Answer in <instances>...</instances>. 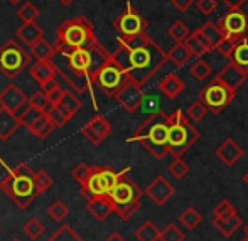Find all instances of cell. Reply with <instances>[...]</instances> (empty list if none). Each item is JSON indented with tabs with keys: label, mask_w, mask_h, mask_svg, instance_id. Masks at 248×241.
Here are the masks:
<instances>
[{
	"label": "cell",
	"mask_w": 248,
	"mask_h": 241,
	"mask_svg": "<svg viewBox=\"0 0 248 241\" xmlns=\"http://www.w3.org/2000/svg\"><path fill=\"white\" fill-rule=\"evenodd\" d=\"M115 100L118 101L122 108H124L127 113H134L140 108L142 98H144V91H142V86L139 83H135L134 79L128 78L124 83L120 90L113 95Z\"/></svg>",
	"instance_id": "obj_13"
},
{
	"label": "cell",
	"mask_w": 248,
	"mask_h": 241,
	"mask_svg": "<svg viewBox=\"0 0 248 241\" xmlns=\"http://www.w3.org/2000/svg\"><path fill=\"white\" fill-rule=\"evenodd\" d=\"M17 39L22 41L27 47H31L34 43L44 37V29L37 22H24L22 26L17 29Z\"/></svg>",
	"instance_id": "obj_26"
},
{
	"label": "cell",
	"mask_w": 248,
	"mask_h": 241,
	"mask_svg": "<svg viewBox=\"0 0 248 241\" xmlns=\"http://www.w3.org/2000/svg\"><path fill=\"white\" fill-rule=\"evenodd\" d=\"M29 132L36 138H39V140H46L52 132H54V125L51 123L49 118H47L46 115H43V117H41L39 120H37L36 123L29 128Z\"/></svg>",
	"instance_id": "obj_30"
},
{
	"label": "cell",
	"mask_w": 248,
	"mask_h": 241,
	"mask_svg": "<svg viewBox=\"0 0 248 241\" xmlns=\"http://www.w3.org/2000/svg\"><path fill=\"white\" fill-rule=\"evenodd\" d=\"M216 24L219 26L225 36L242 37L248 30V14L243 12L242 7L240 9H230Z\"/></svg>",
	"instance_id": "obj_12"
},
{
	"label": "cell",
	"mask_w": 248,
	"mask_h": 241,
	"mask_svg": "<svg viewBox=\"0 0 248 241\" xmlns=\"http://www.w3.org/2000/svg\"><path fill=\"white\" fill-rule=\"evenodd\" d=\"M100 44L95 34V27L85 15H76L69 20H64L56 29V51L69 52L79 47H92Z\"/></svg>",
	"instance_id": "obj_3"
},
{
	"label": "cell",
	"mask_w": 248,
	"mask_h": 241,
	"mask_svg": "<svg viewBox=\"0 0 248 241\" xmlns=\"http://www.w3.org/2000/svg\"><path fill=\"white\" fill-rule=\"evenodd\" d=\"M184 233L177 228L174 223H169L162 231L159 233V240L160 241H184Z\"/></svg>",
	"instance_id": "obj_45"
},
{
	"label": "cell",
	"mask_w": 248,
	"mask_h": 241,
	"mask_svg": "<svg viewBox=\"0 0 248 241\" xmlns=\"http://www.w3.org/2000/svg\"><path fill=\"white\" fill-rule=\"evenodd\" d=\"M245 155V150L240 144H236L233 138H226L221 145L216 149V157L225 167H233L242 157Z\"/></svg>",
	"instance_id": "obj_18"
},
{
	"label": "cell",
	"mask_w": 248,
	"mask_h": 241,
	"mask_svg": "<svg viewBox=\"0 0 248 241\" xmlns=\"http://www.w3.org/2000/svg\"><path fill=\"white\" fill-rule=\"evenodd\" d=\"M52 103L58 105V106L61 108L66 115H68L69 120H71V118L75 117V115L78 113L83 106L81 101H79V98L76 96L71 90H61V93H59L58 98H56Z\"/></svg>",
	"instance_id": "obj_22"
},
{
	"label": "cell",
	"mask_w": 248,
	"mask_h": 241,
	"mask_svg": "<svg viewBox=\"0 0 248 241\" xmlns=\"http://www.w3.org/2000/svg\"><path fill=\"white\" fill-rule=\"evenodd\" d=\"M157 88H159V91L162 93L167 100L172 101V100H177V98H179V95L184 91V88H186V85H184V81L176 75V73H170V75L164 76V78L160 79Z\"/></svg>",
	"instance_id": "obj_20"
},
{
	"label": "cell",
	"mask_w": 248,
	"mask_h": 241,
	"mask_svg": "<svg viewBox=\"0 0 248 241\" xmlns=\"http://www.w3.org/2000/svg\"><path fill=\"white\" fill-rule=\"evenodd\" d=\"M20 128L19 117L12 113V111L0 108V140L7 142L17 130Z\"/></svg>",
	"instance_id": "obj_24"
},
{
	"label": "cell",
	"mask_w": 248,
	"mask_h": 241,
	"mask_svg": "<svg viewBox=\"0 0 248 241\" xmlns=\"http://www.w3.org/2000/svg\"><path fill=\"white\" fill-rule=\"evenodd\" d=\"M59 3H61V5H66V7H69L71 5L73 2H75V0H58Z\"/></svg>",
	"instance_id": "obj_55"
},
{
	"label": "cell",
	"mask_w": 248,
	"mask_h": 241,
	"mask_svg": "<svg viewBox=\"0 0 248 241\" xmlns=\"http://www.w3.org/2000/svg\"><path fill=\"white\" fill-rule=\"evenodd\" d=\"M86 209L93 216V219L98 223H103L113 214V206L108 196H96V197L88 199L86 202Z\"/></svg>",
	"instance_id": "obj_19"
},
{
	"label": "cell",
	"mask_w": 248,
	"mask_h": 241,
	"mask_svg": "<svg viewBox=\"0 0 248 241\" xmlns=\"http://www.w3.org/2000/svg\"><path fill=\"white\" fill-rule=\"evenodd\" d=\"M29 106H31L29 98L14 83H10L9 86H5L0 91V108H5V110L12 111L16 117H20Z\"/></svg>",
	"instance_id": "obj_14"
},
{
	"label": "cell",
	"mask_w": 248,
	"mask_h": 241,
	"mask_svg": "<svg viewBox=\"0 0 248 241\" xmlns=\"http://www.w3.org/2000/svg\"><path fill=\"white\" fill-rule=\"evenodd\" d=\"M31 64V54L16 39H9L0 47V73L16 79Z\"/></svg>",
	"instance_id": "obj_8"
},
{
	"label": "cell",
	"mask_w": 248,
	"mask_h": 241,
	"mask_svg": "<svg viewBox=\"0 0 248 241\" xmlns=\"http://www.w3.org/2000/svg\"><path fill=\"white\" fill-rule=\"evenodd\" d=\"M243 182H245L247 186H248V172L245 174V176H243Z\"/></svg>",
	"instance_id": "obj_57"
},
{
	"label": "cell",
	"mask_w": 248,
	"mask_h": 241,
	"mask_svg": "<svg viewBox=\"0 0 248 241\" xmlns=\"http://www.w3.org/2000/svg\"><path fill=\"white\" fill-rule=\"evenodd\" d=\"M167 59H170V61H172L177 68H183V66H186L187 62L193 59V54H191L189 49L186 47V44L177 43L176 46L167 52Z\"/></svg>",
	"instance_id": "obj_27"
},
{
	"label": "cell",
	"mask_w": 248,
	"mask_h": 241,
	"mask_svg": "<svg viewBox=\"0 0 248 241\" xmlns=\"http://www.w3.org/2000/svg\"><path fill=\"white\" fill-rule=\"evenodd\" d=\"M111 123L101 115H95L85 127L81 128V135L92 145H101L111 135Z\"/></svg>",
	"instance_id": "obj_15"
},
{
	"label": "cell",
	"mask_w": 248,
	"mask_h": 241,
	"mask_svg": "<svg viewBox=\"0 0 248 241\" xmlns=\"http://www.w3.org/2000/svg\"><path fill=\"white\" fill-rule=\"evenodd\" d=\"M242 37H243V36H242ZM242 37L223 36V37H221V41H219V43L215 46V51H218L219 54L223 56V58L230 59V58H232L233 49H235V46H236V44H238V41L242 39Z\"/></svg>",
	"instance_id": "obj_39"
},
{
	"label": "cell",
	"mask_w": 248,
	"mask_h": 241,
	"mask_svg": "<svg viewBox=\"0 0 248 241\" xmlns=\"http://www.w3.org/2000/svg\"><path fill=\"white\" fill-rule=\"evenodd\" d=\"M0 166L5 167L7 170L5 177L0 181V189L9 196L10 201L17 208L27 209L39 196L36 184H34V170L26 164H20L16 169H10L2 159H0Z\"/></svg>",
	"instance_id": "obj_2"
},
{
	"label": "cell",
	"mask_w": 248,
	"mask_h": 241,
	"mask_svg": "<svg viewBox=\"0 0 248 241\" xmlns=\"http://www.w3.org/2000/svg\"><path fill=\"white\" fill-rule=\"evenodd\" d=\"M230 61H233L235 64L242 66V68H245L248 71V37L247 36H243L242 39L238 41V44L233 49Z\"/></svg>",
	"instance_id": "obj_29"
},
{
	"label": "cell",
	"mask_w": 248,
	"mask_h": 241,
	"mask_svg": "<svg viewBox=\"0 0 248 241\" xmlns=\"http://www.w3.org/2000/svg\"><path fill=\"white\" fill-rule=\"evenodd\" d=\"M167 120L169 115L164 110L149 115V118L135 130L127 142H139L147 149L157 160L167 155Z\"/></svg>",
	"instance_id": "obj_4"
},
{
	"label": "cell",
	"mask_w": 248,
	"mask_h": 241,
	"mask_svg": "<svg viewBox=\"0 0 248 241\" xmlns=\"http://www.w3.org/2000/svg\"><path fill=\"white\" fill-rule=\"evenodd\" d=\"M189 73L194 79L204 81V79H208L209 75H211V66H209L202 58H196V61L189 66Z\"/></svg>",
	"instance_id": "obj_33"
},
{
	"label": "cell",
	"mask_w": 248,
	"mask_h": 241,
	"mask_svg": "<svg viewBox=\"0 0 248 241\" xmlns=\"http://www.w3.org/2000/svg\"><path fill=\"white\" fill-rule=\"evenodd\" d=\"M0 231H2V228H0Z\"/></svg>",
	"instance_id": "obj_61"
},
{
	"label": "cell",
	"mask_w": 248,
	"mask_h": 241,
	"mask_svg": "<svg viewBox=\"0 0 248 241\" xmlns=\"http://www.w3.org/2000/svg\"><path fill=\"white\" fill-rule=\"evenodd\" d=\"M144 193L152 199V202L155 206H164L174 194H176V187L170 182H167L162 176H155L152 182L145 187Z\"/></svg>",
	"instance_id": "obj_16"
},
{
	"label": "cell",
	"mask_w": 248,
	"mask_h": 241,
	"mask_svg": "<svg viewBox=\"0 0 248 241\" xmlns=\"http://www.w3.org/2000/svg\"><path fill=\"white\" fill-rule=\"evenodd\" d=\"M216 78L221 79V81L225 83L226 86H230L232 90L238 91L240 86H243V83L248 79V71L245 68H242V66L235 64L233 61H228V64L219 69Z\"/></svg>",
	"instance_id": "obj_17"
},
{
	"label": "cell",
	"mask_w": 248,
	"mask_h": 241,
	"mask_svg": "<svg viewBox=\"0 0 248 241\" xmlns=\"http://www.w3.org/2000/svg\"><path fill=\"white\" fill-rule=\"evenodd\" d=\"M43 111H39V110H36V108H32V106H29L26 111H24L22 115L19 117V120H20V127H26L27 130H29L31 127H32L34 123H36L37 120H39L41 117H43Z\"/></svg>",
	"instance_id": "obj_46"
},
{
	"label": "cell",
	"mask_w": 248,
	"mask_h": 241,
	"mask_svg": "<svg viewBox=\"0 0 248 241\" xmlns=\"http://www.w3.org/2000/svg\"><path fill=\"white\" fill-rule=\"evenodd\" d=\"M184 44H186V47L189 49V52L193 54V58H202V56L208 52V47L201 43V39H199L194 32L189 34V37L184 41Z\"/></svg>",
	"instance_id": "obj_41"
},
{
	"label": "cell",
	"mask_w": 248,
	"mask_h": 241,
	"mask_svg": "<svg viewBox=\"0 0 248 241\" xmlns=\"http://www.w3.org/2000/svg\"><path fill=\"white\" fill-rule=\"evenodd\" d=\"M235 95H236L235 90L226 86L221 79L213 78L211 81L201 90L198 100L204 105L208 111H211L213 115H218L232 103Z\"/></svg>",
	"instance_id": "obj_9"
},
{
	"label": "cell",
	"mask_w": 248,
	"mask_h": 241,
	"mask_svg": "<svg viewBox=\"0 0 248 241\" xmlns=\"http://www.w3.org/2000/svg\"><path fill=\"white\" fill-rule=\"evenodd\" d=\"M223 2H225L230 9H240V7L247 2V0H223Z\"/></svg>",
	"instance_id": "obj_53"
},
{
	"label": "cell",
	"mask_w": 248,
	"mask_h": 241,
	"mask_svg": "<svg viewBox=\"0 0 248 241\" xmlns=\"http://www.w3.org/2000/svg\"><path fill=\"white\" fill-rule=\"evenodd\" d=\"M243 233H245V238H248V223L245 225V228H243Z\"/></svg>",
	"instance_id": "obj_56"
},
{
	"label": "cell",
	"mask_w": 248,
	"mask_h": 241,
	"mask_svg": "<svg viewBox=\"0 0 248 241\" xmlns=\"http://www.w3.org/2000/svg\"><path fill=\"white\" fill-rule=\"evenodd\" d=\"M242 241H248V238H243V240H242Z\"/></svg>",
	"instance_id": "obj_60"
},
{
	"label": "cell",
	"mask_w": 248,
	"mask_h": 241,
	"mask_svg": "<svg viewBox=\"0 0 248 241\" xmlns=\"http://www.w3.org/2000/svg\"><path fill=\"white\" fill-rule=\"evenodd\" d=\"M105 241H127V240H125L124 236L120 235V233H111V235L108 236V238L105 240Z\"/></svg>",
	"instance_id": "obj_54"
},
{
	"label": "cell",
	"mask_w": 248,
	"mask_h": 241,
	"mask_svg": "<svg viewBox=\"0 0 248 241\" xmlns=\"http://www.w3.org/2000/svg\"><path fill=\"white\" fill-rule=\"evenodd\" d=\"M46 241H85L69 225H62Z\"/></svg>",
	"instance_id": "obj_32"
},
{
	"label": "cell",
	"mask_w": 248,
	"mask_h": 241,
	"mask_svg": "<svg viewBox=\"0 0 248 241\" xmlns=\"http://www.w3.org/2000/svg\"><path fill=\"white\" fill-rule=\"evenodd\" d=\"M128 79V75L115 62V59L111 58V54L105 59V62L100 66V69L96 71L93 85H96L105 95L113 98L115 93L124 86V83Z\"/></svg>",
	"instance_id": "obj_10"
},
{
	"label": "cell",
	"mask_w": 248,
	"mask_h": 241,
	"mask_svg": "<svg viewBox=\"0 0 248 241\" xmlns=\"http://www.w3.org/2000/svg\"><path fill=\"white\" fill-rule=\"evenodd\" d=\"M235 212H238L235 209V206H233L228 199H221V201L215 206V209H213V218H223V216L235 214Z\"/></svg>",
	"instance_id": "obj_49"
},
{
	"label": "cell",
	"mask_w": 248,
	"mask_h": 241,
	"mask_svg": "<svg viewBox=\"0 0 248 241\" xmlns=\"http://www.w3.org/2000/svg\"><path fill=\"white\" fill-rule=\"evenodd\" d=\"M169 174L172 177H176V179H183V177L187 176V172H189V164L184 162L181 157H174V160L169 164Z\"/></svg>",
	"instance_id": "obj_44"
},
{
	"label": "cell",
	"mask_w": 248,
	"mask_h": 241,
	"mask_svg": "<svg viewBox=\"0 0 248 241\" xmlns=\"http://www.w3.org/2000/svg\"><path fill=\"white\" fill-rule=\"evenodd\" d=\"M202 221V216H201V212L196 211L194 208H187L186 211H183L181 212V216H179V223L184 226L186 229H194V228H198V225Z\"/></svg>",
	"instance_id": "obj_35"
},
{
	"label": "cell",
	"mask_w": 248,
	"mask_h": 241,
	"mask_svg": "<svg viewBox=\"0 0 248 241\" xmlns=\"http://www.w3.org/2000/svg\"><path fill=\"white\" fill-rule=\"evenodd\" d=\"M201 138V132L193 127L183 110H176L167 120V153L181 157Z\"/></svg>",
	"instance_id": "obj_5"
},
{
	"label": "cell",
	"mask_w": 248,
	"mask_h": 241,
	"mask_svg": "<svg viewBox=\"0 0 248 241\" xmlns=\"http://www.w3.org/2000/svg\"><path fill=\"white\" fill-rule=\"evenodd\" d=\"M124 172H130V167L120 170V172H115L111 167L92 166L88 176L79 182L81 194L85 196L86 199L96 197V196H108L110 191L113 189V186L117 184L118 177Z\"/></svg>",
	"instance_id": "obj_7"
},
{
	"label": "cell",
	"mask_w": 248,
	"mask_h": 241,
	"mask_svg": "<svg viewBox=\"0 0 248 241\" xmlns=\"http://www.w3.org/2000/svg\"><path fill=\"white\" fill-rule=\"evenodd\" d=\"M172 5L176 7L179 12H186V10L191 9V5L194 3V0H170Z\"/></svg>",
	"instance_id": "obj_52"
},
{
	"label": "cell",
	"mask_w": 248,
	"mask_h": 241,
	"mask_svg": "<svg viewBox=\"0 0 248 241\" xmlns=\"http://www.w3.org/2000/svg\"><path fill=\"white\" fill-rule=\"evenodd\" d=\"M31 49V54L36 58V61H44V59H52V56L56 54V47L51 43H47L46 39H39L37 43H34Z\"/></svg>",
	"instance_id": "obj_28"
},
{
	"label": "cell",
	"mask_w": 248,
	"mask_h": 241,
	"mask_svg": "<svg viewBox=\"0 0 248 241\" xmlns=\"http://www.w3.org/2000/svg\"><path fill=\"white\" fill-rule=\"evenodd\" d=\"M22 231L31 241H36V240H39L41 236H43L44 231H46V226H44L37 218H31L29 221L24 225Z\"/></svg>",
	"instance_id": "obj_34"
},
{
	"label": "cell",
	"mask_w": 248,
	"mask_h": 241,
	"mask_svg": "<svg viewBox=\"0 0 248 241\" xmlns=\"http://www.w3.org/2000/svg\"><path fill=\"white\" fill-rule=\"evenodd\" d=\"M206 113H208V110H206V106L199 100L191 103L186 110V117L189 118L191 121H201L202 118L206 117Z\"/></svg>",
	"instance_id": "obj_47"
},
{
	"label": "cell",
	"mask_w": 248,
	"mask_h": 241,
	"mask_svg": "<svg viewBox=\"0 0 248 241\" xmlns=\"http://www.w3.org/2000/svg\"><path fill=\"white\" fill-rule=\"evenodd\" d=\"M242 225H243V221L238 216V212L230 214V216H223V218H213V226H215L223 236H226V238L235 235V233L242 228Z\"/></svg>",
	"instance_id": "obj_25"
},
{
	"label": "cell",
	"mask_w": 248,
	"mask_h": 241,
	"mask_svg": "<svg viewBox=\"0 0 248 241\" xmlns=\"http://www.w3.org/2000/svg\"><path fill=\"white\" fill-rule=\"evenodd\" d=\"M140 110L145 115H152L160 110V98L155 95H144L140 103Z\"/></svg>",
	"instance_id": "obj_48"
},
{
	"label": "cell",
	"mask_w": 248,
	"mask_h": 241,
	"mask_svg": "<svg viewBox=\"0 0 248 241\" xmlns=\"http://www.w3.org/2000/svg\"><path fill=\"white\" fill-rule=\"evenodd\" d=\"M196 7L202 15L209 17L211 14H215L216 9H218V0H198Z\"/></svg>",
	"instance_id": "obj_51"
},
{
	"label": "cell",
	"mask_w": 248,
	"mask_h": 241,
	"mask_svg": "<svg viewBox=\"0 0 248 241\" xmlns=\"http://www.w3.org/2000/svg\"><path fill=\"white\" fill-rule=\"evenodd\" d=\"M47 214H49V218L52 221L62 223L69 216V208L61 201V199H56V201L49 206V209H47Z\"/></svg>",
	"instance_id": "obj_38"
},
{
	"label": "cell",
	"mask_w": 248,
	"mask_h": 241,
	"mask_svg": "<svg viewBox=\"0 0 248 241\" xmlns=\"http://www.w3.org/2000/svg\"><path fill=\"white\" fill-rule=\"evenodd\" d=\"M41 90H43L44 93H46L47 96L51 98L52 101L56 100V98H58V95L59 93H61V85H59V81L56 78H52V79H49V81L47 83H44L43 86H41Z\"/></svg>",
	"instance_id": "obj_50"
},
{
	"label": "cell",
	"mask_w": 248,
	"mask_h": 241,
	"mask_svg": "<svg viewBox=\"0 0 248 241\" xmlns=\"http://www.w3.org/2000/svg\"><path fill=\"white\" fill-rule=\"evenodd\" d=\"M29 73L32 76V79L39 86H43L44 83H47L49 79L56 78V68L52 64L51 59H44V61H36L29 68Z\"/></svg>",
	"instance_id": "obj_23"
},
{
	"label": "cell",
	"mask_w": 248,
	"mask_h": 241,
	"mask_svg": "<svg viewBox=\"0 0 248 241\" xmlns=\"http://www.w3.org/2000/svg\"><path fill=\"white\" fill-rule=\"evenodd\" d=\"M193 32L196 34L199 39H201V43L208 47V51H213L216 44L221 41V37L225 36L223 30L219 29V26L215 22H206L204 26L199 27L196 30H193Z\"/></svg>",
	"instance_id": "obj_21"
},
{
	"label": "cell",
	"mask_w": 248,
	"mask_h": 241,
	"mask_svg": "<svg viewBox=\"0 0 248 241\" xmlns=\"http://www.w3.org/2000/svg\"><path fill=\"white\" fill-rule=\"evenodd\" d=\"M10 241H20V240H17V238H14V240H10Z\"/></svg>",
	"instance_id": "obj_59"
},
{
	"label": "cell",
	"mask_w": 248,
	"mask_h": 241,
	"mask_svg": "<svg viewBox=\"0 0 248 241\" xmlns=\"http://www.w3.org/2000/svg\"><path fill=\"white\" fill-rule=\"evenodd\" d=\"M127 174L128 172H124L118 177L117 184L108 194L111 206H113V212L122 221H128L140 209V199L144 194V191Z\"/></svg>",
	"instance_id": "obj_6"
},
{
	"label": "cell",
	"mask_w": 248,
	"mask_h": 241,
	"mask_svg": "<svg viewBox=\"0 0 248 241\" xmlns=\"http://www.w3.org/2000/svg\"><path fill=\"white\" fill-rule=\"evenodd\" d=\"M167 34H169L170 39L176 41V44H177V43H184V41L189 37L191 30L183 20H176V22L167 29Z\"/></svg>",
	"instance_id": "obj_37"
},
{
	"label": "cell",
	"mask_w": 248,
	"mask_h": 241,
	"mask_svg": "<svg viewBox=\"0 0 248 241\" xmlns=\"http://www.w3.org/2000/svg\"><path fill=\"white\" fill-rule=\"evenodd\" d=\"M46 115L47 118H49V121L52 125H54V128H61V127H64L66 123L69 121V118H68V115L64 113V111L61 110V108L58 106L56 103H52L49 108L46 110Z\"/></svg>",
	"instance_id": "obj_36"
},
{
	"label": "cell",
	"mask_w": 248,
	"mask_h": 241,
	"mask_svg": "<svg viewBox=\"0 0 248 241\" xmlns=\"http://www.w3.org/2000/svg\"><path fill=\"white\" fill-rule=\"evenodd\" d=\"M113 27L120 32V36H135L147 29V20L134 9L130 2H127V9L113 20Z\"/></svg>",
	"instance_id": "obj_11"
},
{
	"label": "cell",
	"mask_w": 248,
	"mask_h": 241,
	"mask_svg": "<svg viewBox=\"0 0 248 241\" xmlns=\"http://www.w3.org/2000/svg\"><path fill=\"white\" fill-rule=\"evenodd\" d=\"M29 105L32 108H36V110H39V111H43V113H46V110L52 105V100L46 95V93L43 91V90H39V91H36L32 96L29 98Z\"/></svg>",
	"instance_id": "obj_43"
},
{
	"label": "cell",
	"mask_w": 248,
	"mask_h": 241,
	"mask_svg": "<svg viewBox=\"0 0 248 241\" xmlns=\"http://www.w3.org/2000/svg\"><path fill=\"white\" fill-rule=\"evenodd\" d=\"M118 47L111 52L118 66L140 86L147 85L154 75L166 64L167 52L147 32L118 36Z\"/></svg>",
	"instance_id": "obj_1"
},
{
	"label": "cell",
	"mask_w": 248,
	"mask_h": 241,
	"mask_svg": "<svg viewBox=\"0 0 248 241\" xmlns=\"http://www.w3.org/2000/svg\"><path fill=\"white\" fill-rule=\"evenodd\" d=\"M34 184H36L37 193L44 194L51 189L54 181H52V177L46 172V170H37V172H34Z\"/></svg>",
	"instance_id": "obj_42"
},
{
	"label": "cell",
	"mask_w": 248,
	"mask_h": 241,
	"mask_svg": "<svg viewBox=\"0 0 248 241\" xmlns=\"http://www.w3.org/2000/svg\"><path fill=\"white\" fill-rule=\"evenodd\" d=\"M159 233L160 229H157V226L152 221H145L135 231V238L137 241H159Z\"/></svg>",
	"instance_id": "obj_31"
},
{
	"label": "cell",
	"mask_w": 248,
	"mask_h": 241,
	"mask_svg": "<svg viewBox=\"0 0 248 241\" xmlns=\"http://www.w3.org/2000/svg\"><path fill=\"white\" fill-rule=\"evenodd\" d=\"M17 15L22 22H36L37 17H39V9L32 2H24L17 9Z\"/></svg>",
	"instance_id": "obj_40"
},
{
	"label": "cell",
	"mask_w": 248,
	"mask_h": 241,
	"mask_svg": "<svg viewBox=\"0 0 248 241\" xmlns=\"http://www.w3.org/2000/svg\"><path fill=\"white\" fill-rule=\"evenodd\" d=\"M7 2H9V3H12V5H16V3H19L20 0H7Z\"/></svg>",
	"instance_id": "obj_58"
}]
</instances>
